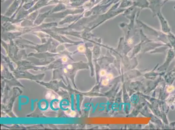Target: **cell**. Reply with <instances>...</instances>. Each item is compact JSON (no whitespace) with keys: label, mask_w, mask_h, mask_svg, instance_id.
<instances>
[{"label":"cell","mask_w":175,"mask_h":130,"mask_svg":"<svg viewBox=\"0 0 175 130\" xmlns=\"http://www.w3.org/2000/svg\"><path fill=\"white\" fill-rule=\"evenodd\" d=\"M18 0H15V1L14 2V3H13L11 7H10L8 11L6 13L5 15L9 16L11 14H12L14 12V11H15L16 8L18 7Z\"/></svg>","instance_id":"cell-1"},{"label":"cell","mask_w":175,"mask_h":130,"mask_svg":"<svg viewBox=\"0 0 175 130\" xmlns=\"http://www.w3.org/2000/svg\"><path fill=\"white\" fill-rule=\"evenodd\" d=\"M51 12V10L48 11V12L45 13V14H39L38 17L37 18V19L35 21V23L34 24H37V25H39L41 23L42 21L44 20V19L46 17L48 14H49V13Z\"/></svg>","instance_id":"cell-2"},{"label":"cell","mask_w":175,"mask_h":130,"mask_svg":"<svg viewBox=\"0 0 175 130\" xmlns=\"http://www.w3.org/2000/svg\"><path fill=\"white\" fill-rule=\"evenodd\" d=\"M65 8V6L64 5V4H62V3H60L57 6H56L53 10V11H52V13L54 12H57V11H61V10H64Z\"/></svg>","instance_id":"cell-3"},{"label":"cell","mask_w":175,"mask_h":130,"mask_svg":"<svg viewBox=\"0 0 175 130\" xmlns=\"http://www.w3.org/2000/svg\"><path fill=\"white\" fill-rule=\"evenodd\" d=\"M109 80L107 78L106 79H104L101 82V84L103 85H104V86H105V85H108V83H109Z\"/></svg>","instance_id":"cell-4"},{"label":"cell","mask_w":175,"mask_h":130,"mask_svg":"<svg viewBox=\"0 0 175 130\" xmlns=\"http://www.w3.org/2000/svg\"><path fill=\"white\" fill-rule=\"evenodd\" d=\"M78 50L80 52H82V53L84 52L85 50V47L83 46H78Z\"/></svg>","instance_id":"cell-5"},{"label":"cell","mask_w":175,"mask_h":130,"mask_svg":"<svg viewBox=\"0 0 175 130\" xmlns=\"http://www.w3.org/2000/svg\"><path fill=\"white\" fill-rule=\"evenodd\" d=\"M173 89L174 88L173 87V86H169L167 88L166 90H167V92H172Z\"/></svg>","instance_id":"cell-6"},{"label":"cell","mask_w":175,"mask_h":130,"mask_svg":"<svg viewBox=\"0 0 175 130\" xmlns=\"http://www.w3.org/2000/svg\"><path fill=\"white\" fill-rule=\"evenodd\" d=\"M106 71L104 70H102L100 71V76H105V75H106Z\"/></svg>","instance_id":"cell-7"},{"label":"cell","mask_w":175,"mask_h":130,"mask_svg":"<svg viewBox=\"0 0 175 130\" xmlns=\"http://www.w3.org/2000/svg\"><path fill=\"white\" fill-rule=\"evenodd\" d=\"M107 78L108 79H111L113 78V75L112 74H108L106 76Z\"/></svg>","instance_id":"cell-8"},{"label":"cell","mask_w":175,"mask_h":130,"mask_svg":"<svg viewBox=\"0 0 175 130\" xmlns=\"http://www.w3.org/2000/svg\"><path fill=\"white\" fill-rule=\"evenodd\" d=\"M76 115V112L75 111H71L70 113V115L71 117H74Z\"/></svg>","instance_id":"cell-9"},{"label":"cell","mask_w":175,"mask_h":130,"mask_svg":"<svg viewBox=\"0 0 175 130\" xmlns=\"http://www.w3.org/2000/svg\"><path fill=\"white\" fill-rule=\"evenodd\" d=\"M51 95V93L50 92H48L47 94L46 95V97L47 98H50L51 97V96H52Z\"/></svg>","instance_id":"cell-10"},{"label":"cell","mask_w":175,"mask_h":130,"mask_svg":"<svg viewBox=\"0 0 175 130\" xmlns=\"http://www.w3.org/2000/svg\"><path fill=\"white\" fill-rule=\"evenodd\" d=\"M128 43H129V44H131L132 43H133V39H129L128 40Z\"/></svg>","instance_id":"cell-11"},{"label":"cell","mask_w":175,"mask_h":130,"mask_svg":"<svg viewBox=\"0 0 175 130\" xmlns=\"http://www.w3.org/2000/svg\"><path fill=\"white\" fill-rule=\"evenodd\" d=\"M62 61L64 62H66L67 61V58L65 57H63L62 59Z\"/></svg>","instance_id":"cell-12"},{"label":"cell","mask_w":175,"mask_h":130,"mask_svg":"<svg viewBox=\"0 0 175 130\" xmlns=\"http://www.w3.org/2000/svg\"><path fill=\"white\" fill-rule=\"evenodd\" d=\"M72 68V65L69 64V65L68 66V68L69 69H71Z\"/></svg>","instance_id":"cell-13"},{"label":"cell","mask_w":175,"mask_h":130,"mask_svg":"<svg viewBox=\"0 0 175 130\" xmlns=\"http://www.w3.org/2000/svg\"><path fill=\"white\" fill-rule=\"evenodd\" d=\"M64 73H67V72H68V71H67V69H64Z\"/></svg>","instance_id":"cell-14"},{"label":"cell","mask_w":175,"mask_h":130,"mask_svg":"<svg viewBox=\"0 0 175 130\" xmlns=\"http://www.w3.org/2000/svg\"><path fill=\"white\" fill-rule=\"evenodd\" d=\"M51 97H52V99H54V98H55V95H52V96H51Z\"/></svg>","instance_id":"cell-15"},{"label":"cell","mask_w":175,"mask_h":130,"mask_svg":"<svg viewBox=\"0 0 175 130\" xmlns=\"http://www.w3.org/2000/svg\"><path fill=\"white\" fill-rule=\"evenodd\" d=\"M3 66H2H2H1V71L3 70Z\"/></svg>","instance_id":"cell-16"},{"label":"cell","mask_w":175,"mask_h":130,"mask_svg":"<svg viewBox=\"0 0 175 130\" xmlns=\"http://www.w3.org/2000/svg\"><path fill=\"white\" fill-rule=\"evenodd\" d=\"M59 99L61 100L62 99V97H59Z\"/></svg>","instance_id":"cell-17"},{"label":"cell","mask_w":175,"mask_h":130,"mask_svg":"<svg viewBox=\"0 0 175 130\" xmlns=\"http://www.w3.org/2000/svg\"><path fill=\"white\" fill-rule=\"evenodd\" d=\"M5 1V0H2V2H4V1Z\"/></svg>","instance_id":"cell-18"}]
</instances>
